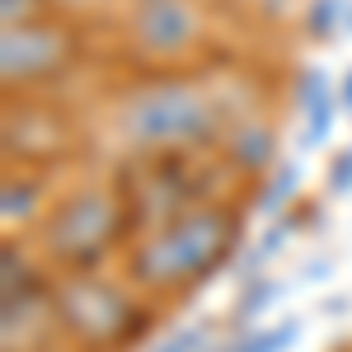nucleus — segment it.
<instances>
[{"instance_id":"obj_1","label":"nucleus","mask_w":352,"mask_h":352,"mask_svg":"<svg viewBox=\"0 0 352 352\" xmlns=\"http://www.w3.org/2000/svg\"><path fill=\"white\" fill-rule=\"evenodd\" d=\"M235 244V217L217 202H197L179 217L141 230L132 244V282L146 296H179L207 282Z\"/></svg>"},{"instance_id":"obj_2","label":"nucleus","mask_w":352,"mask_h":352,"mask_svg":"<svg viewBox=\"0 0 352 352\" xmlns=\"http://www.w3.org/2000/svg\"><path fill=\"white\" fill-rule=\"evenodd\" d=\"M118 136L141 155H169V151H197L221 127L217 99L192 80H146L122 94L113 113Z\"/></svg>"},{"instance_id":"obj_3","label":"nucleus","mask_w":352,"mask_h":352,"mask_svg":"<svg viewBox=\"0 0 352 352\" xmlns=\"http://www.w3.org/2000/svg\"><path fill=\"white\" fill-rule=\"evenodd\" d=\"M127 202L122 188H99V184H85L71 197H61L47 221H43V249L47 258L61 263L66 272L94 268L104 254L113 249V240L122 235L127 226Z\"/></svg>"},{"instance_id":"obj_4","label":"nucleus","mask_w":352,"mask_h":352,"mask_svg":"<svg viewBox=\"0 0 352 352\" xmlns=\"http://www.w3.org/2000/svg\"><path fill=\"white\" fill-rule=\"evenodd\" d=\"M52 300H56L61 329H66L76 343H85V348H94V352L127 348V338L141 329V310H136L132 292L113 287L109 277H99L94 268L66 272L52 287Z\"/></svg>"},{"instance_id":"obj_5","label":"nucleus","mask_w":352,"mask_h":352,"mask_svg":"<svg viewBox=\"0 0 352 352\" xmlns=\"http://www.w3.org/2000/svg\"><path fill=\"white\" fill-rule=\"evenodd\" d=\"M76 56V38L52 19H28V24H5L0 33V76L5 89H28L61 76Z\"/></svg>"},{"instance_id":"obj_6","label":"nucleus","mask_w":352,"mask_h":352,"mask_svg":"<svg viewBox=\"0 0 352 352\" xmlns=\"http://www.w3.org/2000/svg\"><path fill=\"white\" fill-rule=\"evenodd\" d=\"M127 38L141 56L151 61H174L197 47L202 38V14L192 0H136L127 14Z\"/></svg>"},{"instance_id":"obj_7","label":"nucleus","mask_w":352,"mask_h":352,"mask_svg":"<svg viewBox=\"0 0 352 352\" xmlns=\"http://www.w3.org/2000/svg\"><path fill=\"white\" fill-rule=\"evenodd\" d=\"M230 160L240 164V169H263L272 160V132L263 122H254V118H244L235 136H230Z\"/></svg>"},{"instance_id":"obj_8","label":"nucleus","mask_w":352,"mask_h":352,"mask_svg":"<svg viewBox=\"0 0 352 352\" xmlns=\"http://www.w3.org/2000/svg\"><path fill=\"white\" fill-rule=\"evenodd\" d=\"M33 207H38V184L33 179H5V192H0V212H5V226H24V221H33Z\"/></svg>"},{"instance_id":"obj_9","label":"nucleus","mask_w":352,"mask_h":352,"mask_svg":"<svg viewBox=\"0 0 352 352\" xmlns=\"http://www.w3.org/2000/svg\"><path fill=\"white\" fill-rule=\"evenodd\" d=\"M0 19L5 24H28V19H43V14H38V0H5Z\"/></svg>"},{"instance_id":"obj_10","label":"nucleus","mask_w":352,"mask_h":352,"mask_svg":"<svg viewBox=\"0 0 352 352\" xmlns=\"http://www.w3.org/2000/svg\"><path fill=\"white\" fill-rule=\"evenodd\" d=\"M66 5H85V0H66Z\"/></svg>"}]
</instances>
